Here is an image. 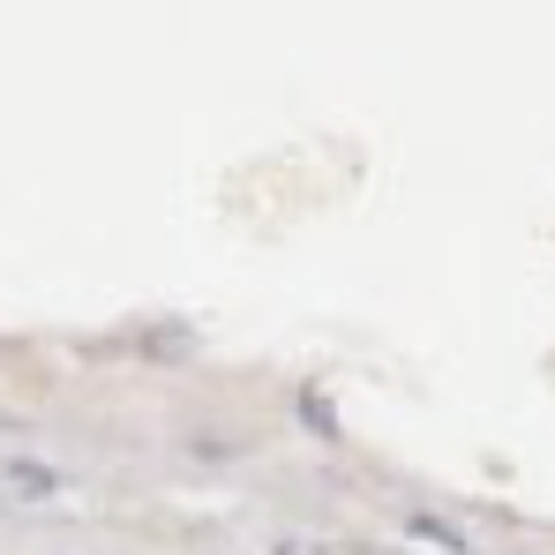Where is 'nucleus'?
Masks as SVG:
<instances>
[{"mask_svg": "<svg viewBox=\"0 0 555 555\" xmlns=\"http://www.w3.org/2000/svg\"><path fill=\"white\" fill-rule=\"evenodd\" d=\"M76 480H68V465L38 459V451H8L0 459V495H15V503H61Z\"/></svg>", "mask_w": 555, "mask_h": 555, "instance_id": "f257e3e1", "label": "nucleus"}, {"mask_svg": "<svg viewBox=\"0 0 555 555\" xmlns=\"http://www.w3.org/2000/svg\"><path fill=\"white\" fill-rule=\"evenodd\" d=\"M405 533L421 541V548H443V555H473V541H465L451 518H436V511H405Z\"/></svg>", "mask_w": 555, "mask_h": 555, "instance_id": "f03ea898", "label": "nucleus"}, {"mask_svg": "<svg viewBox=\"0 0 555 555\" xmlns=\"http://www.w3.org/2000/svg\"><path fill=\"white\" fill-rule=\"evenodd\" d=\"M271 555H331V548H323V541H300V533H278Z\"/></svg>", "mask_w": 555, "mask_h": 555, "instance_id": "7ed1b4c3", "label": "nucleus"}]
</instances>
